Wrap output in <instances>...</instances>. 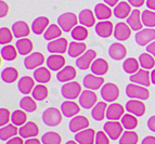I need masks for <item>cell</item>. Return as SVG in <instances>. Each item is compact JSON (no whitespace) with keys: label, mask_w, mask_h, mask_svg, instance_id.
Returning <instances> with one entry per match:
<instances>
[{"label":"cell","mask_w":155,"mask_h":144,"mask_svg":"<svg viewBox=\"0 0 155 144\" xmlns=\"http://www.w3.org/2000/svg\"><path fill=\"white\" fill-rule=\"evenodd\" d=\"M96 34L101 38H109L114 34V26L110 21H100L96 24Z\"/></svg>","instance_id":"obj_21"},{"label":"cell","mask_w":155,"mask_h":144,"mask_svg":"<svg viewBox=\"0 0 155 144\" xmlns=\"http://www.w3.org/2000/svg\"><path fill=\"white\" fill-rule=\"evenodd\" d=\"M126 111L129 114H132L134 116H143L145 113V105L144 103L141 100H136V99H132V100H129L126 103Z\"/></svg>","instance_id":"obj_15"},{"label":"cell","mask_w":155,"mask_h":144,"mask_svg":"<svg viewBox=\"0 0 155 144\" xmlns=\"http://www.w3.org/2000/svg\"><path fill=\"white\" fill-rule=\"evenodd\" d=\"M79 22L78 18L76 16L75 13L73 12H65L58 18V25L61 27L63 31L68 33L72 31L74 27L77 26V23Z\"/></svg>","instance_id":"obj_1"},{"label":"cell","mask_w":155,"mask_h":144,"mask_svg":"<svg viewBox=\"0 0 155 144\" xmlns=\"http://www.w3.org/2000/svg\"><path fill=\"white\" fill-rule=\"evenodd\" d=\"M9 12V7L8 5H7V2H5V1H0V16L1 18H5L7 14H8Z\"/></svg>","instance_id":"obj_54"},{"label":"cell","mask_w":155,"mask_h":144,"mask_svg":"<svg viewBox=\"0 0 155 144\" xmlns=\"http://www.w3.org/2000/svg\"><path fill=\"white\" fill-rule=\"evenodd\" d=\"M87 51V46L83 41H73L68 44L67 53L71 57H79Z\"/></svg>","instance_id":"obj_31"},{"label":"cell","mask_w":155,"mask_h":144,"mask_svg":"<svg viewBox=\"0 0 155 144\" xmlns=\"http://www.w3.org/2000/svg\"><path fill=\"white\" fill-rule=\"evenodd\" d=\"M155 57L153 55H151L150 53H142L139 57V63L140 66L142 67L143 70H152L155 65Z\"/></svg>","instance_id":"obj_44"},{"label":"cell","mask_w":155,"mask_h":144,"mask_svg":"<svg viewBox=\"0 0 155 144\" xmlns=\"http://www.w3.org/2000/svg\"><path fill=\"white\" fill-rule=\"evenodd\" d=\"M65 57L61 54H52L47 59V66L52 72H60L65 66Z\"/></svg>","instance_id":"obj_18"},{"label":"cell","mask_w":155,"mask_h":144,"mask_svg":"<svg viewBox=\"0 0 155 144\" xmlns=\"http://www.w3.org/2000/svg\"><path fill=\"white\" fill-rule=\"evenodd\" d=\"M129 79L132 83H137V85L143 86V87H149L152 83L151 82V73L147 70H143V68L132 74Z\"/></svg>","instance_id":"obj_10"},{"label":"cell","mask_w":155,"mask_h":144,"mask_svg":"<svg viewBox=\"0 0 155 144\" xmlns=\"http://www.w3.org/2000/svg\"><path fill=\"white\" fill-rule=\"evenodd\" d=\"M94 15L98 20L100 21H106L112 16V10L106 3H98L94 7Z\"/></svg>","instance_id":"obj_33"},{"label":"cell","mask_w":155,"mask_h":144,"mask_svg":"<svg viewBox=\"0 0 155 144\" xmlns=\"http://www.w3.org/2000/svg\"><path fill=\"white\" fill-rule=\"evenodd\" d=\"M76 70L71 65H67V66H64L62 70H60L57 74V79L59 80L60 82H68L72 81L74 78L76 77Z\"/></svg>","instance_id":"obj_29"},{"label":"cell","mask_w":155,"mask_h":144,"mask_svg":"<svg viewBox=\"0 0 155 144\" xmlns=\"http://www.w3.org/2000/svg\"><path fill=\"white\" fill-rule=\"evenodd\" d=\"M78 21L79 23L81 24L85 27H92L94 24H96V15H94V12H92L89 9H84V10L80 11L79 15H78Z\"/></svg>","instance_id":"obj_26"},{"label":"cell","mask_w":155,"mask_h":144,"mask_svg":"<svg viewBox=\"0 0 155 144\" xmlns=\"http://www.w3.org/2000/svg\"><path fill=\"white\" fill-rule=\"evenodd\" d=\"M131 5H129L126 1H122V2L117 3L116 7H114V15L116 16L119 20H124V18H127L130 15L131 13Z\"/></svg>","instance_id":"obj_30"},{"label":"cell","mask_w":155,"mask_h":144,"mask_svg":"<svg viewBox=\"0 0 155 144\" xmlns=\"http://www.w3.org/2000/svg\"><path fill=\"white\" fill-rule=\"evenodd\" d=\"M35 81L36 80L31 78V76H24V77H22L21 79L18 80V91L25 95L29 94L31 92H33L34 88H35Z\"/></svg>","instance_id":"obj_28"},{"label":"cell","mask_w":155,"mask_h":144,"mask_svg":"<svg viewBox=\"0 0 155 144\" xmlns=\"http://www.w3.org/2000/svg\"><path fill=\"white\" fill-rule=\"evenodd\" d=\"M12 33L13 36L15 38H25L29 35L31 33V28H29L28 24L24 22V21H18L15 23H13L12 25Z\"/></svg>","instance_id":"obj_23"},{"label":"cell","mask_w":155,"mask_h":144,"mask_svg":"<svg viewBox=\"0 0 155 144\" xmlns=\"http://www.w3.org/2000/svg\"><path fill=\"white\" fill-rule=\"evenodd\" d=\"M97 57V52L94 50L90 49L87 50L83 55H80L79 57H77L76 60V66L81 70H86L90 68L91 64L93 63V61Z\"/></svg>","instance_id":"obj_7"},{"label":"cell","mask_w":155,"mask_h":144,"mask_svg":"<svg viewBox=\"0 0 155 144\" xmlns=\"http://www.w3.org/2000/svg\"><path fill=\"white\" fill-rule=\"evenodd\" d=\"M125 107L122 104L118 103H112L111 105L107 106L106 110V118L109 120H116L118 121V119H122V117L125 115Z\"/></svg>","instance_id":"obj_20"},{"label":"cell","mask_w":155,"mask_h":144,"mask_svg":"<svg viewBox=\"0 0 155 144\" xmlns=\"http://www.w3.org/2000/svg\"><path fill=\"white\" fill-rule=\"evenodd\" d=\"M78 99H79L80 106L85 108V110H89V108L93 107L98 103L97 102V100H98L97 99V94L94 93V91L89 90V89L84 90Z\"/></svg>","instance_id":"obj_9"},{"label":"cell","mask_w":155,"mask_h":144,"mask_svg":"<svg viewBox=\"0 0 155 144\" xmlns=\"http://www.w3.org/2000/svg\"><path fill=\"white\" fill-rule=\"evenodd\" d=\"M81 92H83L81 91V85L77 81L65 82L61 88V93H62L63 98H65L66 100L74 101L75 99L79 98Z\"/></svg>","instance_id":"obj_2"},{"label":"cell","mask_w":155,"mask_h":144,"mask_svg":"<svg viewBox=\"0 0 155 144\" xmlns=\"http://www.w3.org/2000/svg\"><path fill=\"white\" fill-rule=\"evenodd\" d=\"M71 34H72V38L75 41H84L88 38L89 31L87 29V27H85V26L77 25L76 27L73 28Z\"/></svg>","instance_id":"obj_40"},{"label":"cell","mask_w":155,"mask_h":144,"mask_svg":"<svg viewBox=\"0 0 155 144\" xmlns=\"http://www.w3.org/2000/svg\"><path fill=\"white\" fill-rule=\"evenodd\" d=\"M106 110H107L106 102H98L96 105L93 106L92 111H91L92 118L97 121L103 120L104 117H106Z\"/></svg>","instance_id":"obj_35"},{"label":"cell","mask_w":155,"mask_h":144,"mask_svg":"<svg viewBox=\"0 0 155 144\" xmlns=\"http://www.w3.org/2000/svg\"><path fill=\"white\" fill-rule=\"evenodd\" d=\"M141 20L144 26L147 28H153L155 27V12L152 10H144L141 13Z\"/></svg>","instance_id":"obj_47"},{"label":"cell","mask_w":155,"mask_h":144,"mask_svg":"<svg viewBox=\"0 0 155 144\" xmlns=\"http://www.w3.org/2000/svg\"><path fill=\"white\" fill-rule=\"evenodd\" d=\"M25 142L23 141V138L21 136H14L12 139L8 140L5 144H24Z\"/></svg>","instance_id":"obj_56"},{"label":"cell","mask_w":155,"mask_h":144,"mask_svg":"<svg viewBox=\"0 0 155 144\" xmlns=\"http://www.w3.org/2000/svg\"><path fill=\"white\" fill-rule=\"evenodd\" d=\"M151 82L153 85H155V70H153L151 72Z\"/></svg>","instance_id":"obj_63"},{"label":"cell","mask_w":155,"mask_h":144,"mask_svg":"<svg viewBox=\"0 0 155 144\" xmlns=\"http://www.w3.org/2000/svg\"><path fill=\"white\" fill-rule=\"evenodd\" d=\"M139 136L134 131L131 130H126L124 133L122 134V136L119 138V144H137Z\"/></svg>","instance_id":"obj_48"},{"label":"cell","mask_w":155,"mask_h":144,"mask_svg":"<svg viewBox=\"0 0 155 144\" xmlns=\"http://www.w3.org/2000/svg\"><path fill=\"white\" fill-rule=\"evenodd\" d=\"M42 144H61L62 138L58 132L49 131L41 136Z\"/></svg>","instance_id":"obj_50"},{"label":"cell","mask_w":155,"mask_h":144,"mask_svg":"<svg viewBox=\"0 0 155 144\" xmlns=\"http://www.w3.org/2000/svg\"><path fill=\"white\" fill-rule=\"evenodd\" d=\"M34 79L38 81L39 83H47L49 82L50 79H51V73H50V70L48 67H38L36 70H34Z\"/></svg>","instance_id":"obj_34"},{"label":"cell","mask_w":155,"mask_h":144,"mask_svg":"<svg viewBox=\"0 0 155 144\" xmlns=\"http://www.w3.org/2000/svg\"><path fill=\"white\" fill-rule=\"evenodd\" d=\"M62 112L55 107H49L42 113V121L49 127H55L62 121Z\"/></svg>","instance_id":"obj_4"},{"label":"cell","mask_w":155,"mask_h":144,"mask_svg":"<svg viewBox=\"0 0 155 144\" xmlns=\"http://www.w3.org/2000/svg\"><path fill=\"white\" fill-rule=\"evenodd\" d=\"M126 94L128 98L136 99V100L144 101L147 100L150 97V91L147 90V87L137 85V83H129L126 87Z\"/></svg>","instance_id":"obj_3"},{"label":"cell","mask_w":155,"mask_h":144,"mask_svg":"<svg viewBox=\"0 0 155 144\" xmlns=\"http://www.w3.org/2000/svg\"><path fill=\"white\" fill-rule=\"evenodd\" d=\"M20 107L25 112H28V113H33L37 110V103L36 100L31 97H24L21 101H20Z\"/></svg>","instance_id":"obj_43"},{"label":"cell","mask_w":155,"mask_h":144,"mask_svg":"<svg viewBox=\"0 0 155 144\" xmlns=\"http://www.w3.org/2000/svg\"><path fill=\"white\" fill-rule=\"evenodd\" d=\"M49 92H48V88L46 87L45 85L42 83H39L38 86L34 88L33 92H31V95H33V98L35 99L36 101H44L45 99H47Z\"/></svg>","instance_id":"obj_49"},{"label":"cell","mask_w":155,"mask_h":144,"mask_svg":"<svg viewBox=\"0 0 155 144\" xmlns=\"http://www.w3.org/2000/svg\"><path fill=\"white\" fill-rule=\"evenodd\" d=\"M68 127H70V130L73 133H77V132L88 128L89 120L85 116H75L71 119Z\"/></svg>","instance_id":"obj_19"},{"label":"cell","mask_w":155,"mask_h":144,"mask_svg":"<svg viewBox=\"0 0 155 144\" xmlns=\"http://www.w3.org/2000/svg\"><path fill=\"white\" fill-rule=\"evenodd\" d=\"M109 55L111 57V59L115 60V61H120V60H124L126 57L127 50L122 44L114 42L109 48Z\"/></svg>","instance_id":"obj_24"},{"label":"cell","mask_w":155,"mask_h":144,"mask_svg":"<svg viewBox=\"0 0 155 144\" xmlns=\"http://www.w3.org/2000/svg\"><path fill=\"white\" fill-rule=\"evenodd\" d=\"M68 42L65 38H58L50 41L47 49L52 54H63L68 50Z\"/></svg>","instance_id":"obj_11"},{"label":"cell","mask_w":155,"mask_h":144,"mask_svg":"<svg viewBox=\"0 0 155 144\" xmlns=\"http://www.w3.org/2000/svg\"><path fill=\"white\" fill-rule=\"evenodd\" d=\"M127 1L130 5L136 7V8H140L143 5V3L147 2V0H127Z\"/></svg>","instance_id":"obj_55"},{"label":"cell","mask_w":155,"mask_h":144,"mask_svg":"<svg viewBox=\"0 0 155 144\" xmlns=\"http://www.w3.org/2000/svg\"><path fill=\"white\" fill-rule=\"evenodd\" d=\"M131 31L128 24L124 22H119L114 27V37L118 41H126L131 36Z\"/></svg>","instance_id":"obj_14"},{"label":"cell","mask_w":155,"mask_h":144,"mask_svg":"<svg viewBox=\"0 0 155 144\" xmlns=\"http://www.w3.org/2000/svg\"><path fill=\"white\" fill-rule=\"evenodd\" d=\"M62 29L59 25L57 24H51L49 25V27L47 28V31L44 34V38L47 41H52L55 40L58 38H61V35H62Z\"/></svg>","instance_id":"obj_38"},{"label":"cell","mask_w":155,"mask_h":144,"mask_svg":"<svg viewBox=\"0 0 155 144\" xmlns=\"http://www.w3.org/2000/svg\"><path fill=\"white\" fill-rule=\"evenodd\" d=\"M18 134L23 139H31L39 134V128L33 121H28L18 129Z\"/></svg>","instance_id":"obj_17"},{"label":"cell","mask_w":155,"mask_h":144,"mask_svg":"<svg viewBox=\"0 0 155 144\" xmlns=\"http://www.w3.org/2000/svg\"><path fill=\"white\" fill-rule=\"evenodd\" d=\"M141 144H155V136H147L142 140Z\"/></svg>","instance_id":"obj_59"},{"label":"cell","mask_w":155,"mask_h":144,"mask_svg":"<svg viewBox=\"0 0 155 144\" xmlns=\"http://www.w3.org/2000/svg\"><path fill=\"white\" fill-rule=\"evenodd\" d=\"M27 120V115L23 110H16L11 114V121L15 126H23Z\"/></svg>","instance_id":"obj_46"},{"label":"cell","mask_w":155,"mask_h":144,"mask_svg":"<svg viewBox=\"0 0 155 144\" xmlns=\"http://www.w3.org/2000/svg\"><path fill=\"white\" fill-rule=\"evenodd\" d=\"M139 60H136L134 57H128L123 63V68L127 74H134L139 70Z\"/></svg>","instance_id":"obj_41"},{"label":"cell","mask_w":155,"mask_h":144,"mask_svg":"<svg viewBox=\"0 0 155 144\" xmlns=\"http://www.w3.org/2000/svg\"><path fill=\"white\" fill-rule=\"evenodd\" d=\"M104 3L109 5V7H116L119 0H103Z\"/></svg>","instance_id":"obj_62"},{"label":"cell","mask_w":155,"mask_h":144,"mask_svg":"<svg viewBox=\"0 0 155 144\" xmlns=\"http://www.w3.org/2000/svg\"><path fill=\"white\" fill-rule=\"evenodd\" d=\"M103 131L105 132L111 140H117L119 139L122 134L124 133V127H123L122 123H118L116 120H109L107 123H104L103 126Z\"/></svg>","instance_id":"obj_5"},{"label":"cell","mask_w":155,"mask_h":144,"mask_svg":"<svg viewBox=\"0 0 155 144\" xmlns=\"http://www.w3.org/2000/svg\"><path fill=\"white\" fill-rule=\"evenodd\" d=\"M134 40L139 46H147L152 41L155 40V29L147 28V27L144 29H141V31H139L136 34Z\"/></svg>","instance_id":"obj_8"},{"label":"cell","mask_w":155,"mask_h":144,"mask_svg":"<svg viewBox=\"0 0 155 144\" xmlns=\"http://www.w3.org/2000/svg\"><path fill=\"white\" fill-rule=\"evenodd\" d=\"M101 97L104 100V102H111L113 103L116 101L119 97V89L115 83H105L103 87L101 88Z\"/></svg>","instance_id":"obj_6"},{"label":"cell","mask_w":155,"mask_h":144,"mask_svg":"<svg viewBox=\"0 0 155 144\" xmlns=\"http://www.w3.org/2000/svg\"><path fill=\"white\" fill-rule=\"evenodd\" d=\"M147 53H150L151 55L155 57V40L152 41L151 44H149L147 46Z\"/></svg>","instance_id":"obj_58"},{"label":"cell","mask_w":155,"mask_h":144,"mask_svg":"<svg viewBox=\"0 0 155 144\" xmlns=\"http://www.w3.org/2000/svg\"><path fill=\"white\" fill-rule=\"evenodd\" d=\"M109 70V63L104 59H96L91 64V73L97 76H103Z\"/></svg>","instance_id":"obj_32"},{"label":"cell","mask_w":155,"mask_h":144,"mask_svg":"<svg viewBox=\"0 0 155 144\" xmlns=\"http://www.w3.org/2000/svg\"><path fill=\"white\" fill-rule=\"evenodd\" d=\"M49 18L46 16H39V18H35L31 23V31L35 35H41L45 34L47 28L49 27Z\"/></svg>","instance_id":"obj_25"},{"label":"cell","mask_w":155,"mask_h":144,"mask_svg":"<svg viewBox=\"0 0 155 144\" xmlns=\"http://www.w3.org/2000/svg\"><path fill=\"white\" fill-rule=\"evenodd\" d=\"M147 128L150 129L152 132H155V115L149 118V120H147Z\"/></svg>","instance_id":"obj_57"},{"label":"cell","mask_w":155,"mask_h":144,"mask_svg":"<svg viewBox=\"0 0 155 144\" xmlns=\"http://www.w3.org/2000/svg\"><path fill=\"white\" fill-rule=\"evenodd\" d=\"M120 123H122L123 127L126 130H134L136 127L138 126V119L137 117L132 114H126L122 117L120 119Z\"/></svg>","instance_id":"obj_45"},{"label":"cell","mask_w":155,"mask_h":144,"mask_svg":"<svg viewBox=\"0 0 155 144\" xmlns=\"http://www.w3.org/2000/svg\"><path fill=\"white\" fill-rule=\"evenodd\" d=\"M13 39L12 29H9L7 27H1L0 28V44L1 46H7L10 44Z\"/></svg>","instance_id":"obj_51"},{"label":"cell","mask_w":155,"mask_h":144,"mask_svg":"<svg viewBox=\"0 0 155 144\" xmlns=\"http://www.w3.org/2000/svg\"><path fill=\"white\" fill-rule=\"evenodd\" d=\"M15 47L21 55H28L33 50V42L28 38H21L16 41Z\"/></svg>","instance_id":"obj_36"},{"label":"cell","mask_w":155,"mask_h":144,"mask_svg":"<svg viewBox=\"0 0 155 144\" xmlns=\"http://www.w3.org/2000/svg\"><path fill=\"white\" fill-rule=\"evenodd\" d=\"M24 144H42V142L39 141V140L36 139V138H31V139H27V140H26Z\"/></svg>","instance_id":"obj_61"},{"label":"cell","mask_w":155,"mask_h":144,"mask_svg":"<svg viewBox=\"0 0 155 144\" xmlns=\"http://www.w3.org/2000/svg\"><path fill=\"white\" fill-rule=\"evenodd\" d=\"M1 57H2L5 61H13L15 60L18 57V50H16V47H13L11 44H7V46H3L1 48Z\"/></svg>","instance_id":"obj_42"},{"label":"cell","mask_w":155,"mask_h":144,"mask_svg":"<svg viewBox=\"0 0 155 144\" xmlns=\"http://www.w3.org/2000/svg\"><path fill=\"white\" fill-rule=\"evenodd\" d=\"M83 85L86 89H89V90H98V89L103 87L104 79L102 78V76L88 74L86 75L85 78H84Z\"/></svg>","instance_id":"obj_12"},{"label":"cell","mask_w":155,"mask_h":144,"mask_svg":"<svg viewBox=\"0 0 155 144\" xmlns=\"http://www.w3.org/2000/svg\"><path fill=\"white\" fill-rule=\"evenodd\" d=\"M96 144H110L109 136L104 131H98L96 133Z\"/></svg>","instance_id":"obj_53"},{"label":"cell","mask_w":155,"mask_h":144,"mask_svg":"<svg viewBox=\"0 0 155 144\" xmlns=\"http://www.w3.org/2000/svg\"><path fill=\"white\" fill-rule=\"evenodd\" d=\"M65 144H78L76 141H73V140H71V141H68V142H66Z\"/></svg>","instance_id":"obj_64"},{"label":"cell","mask_w":155,"mask_h":144,"mask_svg":"<svg viewBox=\"0 0 155 144\" xmlns=\"http://www.w3.org/2000/svg\"><path fill=\"white\" fill-rule=\"evenodd\" d=\"M45 63V57L39 52H34L25 57L24 66L27 70H36Z\"/></svg>","instance_id":"obj_13"},{"label":"cell","mask_w":155,"mask_h":144,"mask_svg":"<svg viewBox=\"0 0 155 144\" xmlns=\"http://www.w3.org/2000/svg\"><path fill=\"white\" fill-rule=\"evenodd\" d=\"M18 133V126L13 125V123L12 125H7L5 127H1V129H0V140L1 141H8V140L14 138Z\"/></svg>","instance_id":"obj_37"},{"label":"cell","mask_w":155,"mask_h":144,"mask_svg":"<svg viewBox=\"0 0 155 144\" xmlns=\"http://www.w3.org/2000/svg\"><path fill=\"white\" fill-rule=\"evenodd\" d=\"M141 13L139 10H134L131 13H130V15L127 18V21L126 23L128 24L130 28L132 31H141L142 29V20H141Z\"/></svg>","instance_id":"obj_27"},{"label":"cell","mask_w":155,"mask_h":144,"mask_svg":"<svg viewBox=\"0 0 155 144\" xmlns=\"http://www.w3.org/2000/svg\"><path fill=\"white\" fill-rule=\"evenodd\" d=\"M18 78V72L14 67H5L1 72V79L5 83H12Z\"/></svg>","instance_id":"obj_39"},{"label":"cell","mask_w":155,"mask_h":144,"mask_svg":"<svg viewBox=\"0 0 155 144\" xmlns=\"http://www.w3.org/2000/svg\"><path fill=\"white\" fill-rule=\"evenodd\" d=\"M96 133L92 128H87L75 134V141L78 144H93L96 142Z\"/></svg>","instance_id":"obj_16"},{"label":"cell","mask_w":155,"mask_h":144,"mask_svg":"<svg viewBox=\"0 0 155 144\" xmlns=\"http://www.w3.org/2000/svg\"><path fill=\"white\" fill-rule=\"evenodd\" d=\"M147 7L149 10L155 11V0H147Z\"/></svg>","instance_id":"obj_60"},{"label":"cell","mask_w":155,"mask_h":144,"mask_svg":"<svg viewBox=\"0 0 155 144\" xmlns=\"http://www.w3.org/2000/svg\"><path fill=\"white\" fill-rule=\"evenodd\" d=\"M61 112L65 117H75L80 112V107L75 101L66 100L61 104Z\"/></svg>","instance_id":"obj_22"},{"label":"cell","mask_w":155,"mask_h":144,"mask_svg":"<svg viewBox=\"0 0 155 144\" xmlns=\"http://www.w3.org/2000/svg\"><path fill=\"white\" fill-rule=\"evenodd\" d=\"M11 120V113L9 110L5 107L0 108V126L5 127L8 125V123Z\"/></svg>","instance_id":"obj_52"}]
</instances>
